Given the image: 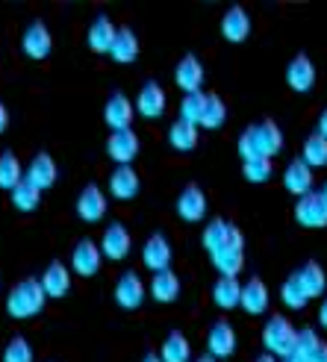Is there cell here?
Masks as SVG:
<instances>
[{
	"instance_id": "cell-42",
	"label": "cell",
	"mask_w": 327,
	"mask_h": 362,
	"mask_svg": "<svg viewBox=\"0 0 327 362\" xmlns=\"http://www.w3.org/2000/svg\"><path fill=\"white\" fill-rule=\"evenodd\" d=\"M239 156H242L245 162L263 159V153H260V144H257V130H253V127H248V130L239 136Z\"/></svg>"
},
{
	"instance_id": "cell-1",
	"label": "cell",
	"mask_w": 327,
	"mask_h": 362,
	"mask_svg": "<svg viewBox=\"0 0 327 362\" xmlns=\"http://www.w3.org/2000/svg\"><path fill=\"white\" fill-rule=\"evenodd\" d=\"M45 298L47 295H45L42 283L35 280V277H27V280H21L18 286H12V292L6 298V313L12 318H33V315L42 313Z\"/></svg>"
},
{
	"instance_id": "cell-8",
	"label": "cell",
	"mask_w": 327,
	"mask_h": 362,
	"mask_svg": "<svg viewBox=\"0 0 327 362\" xmlns=\"http://www.w3.org/2000/svg\"><path fill=\"white\" fill-rule=\"evenodd\" d=\"M21 50L27 53L30 59H47L50 50H53V35L42 21H33L24 30V39H21Z\"/></svg>"
},
{
	"instance_id": "cell-25",
	"label": "cell",
	"mask_w": 327,
	"mask_h": 362,
	"mask_svg": "<svg viewBox=\"0 0 327 362\" xmlns=\"http://www.w3.org/2000/svg\"><path fill=\"white\" fill-rule=\"evenodd\" d=\"M115 24L109 21L106 15H98L95 21H92V27H88V47H92L95 53H109V47H113V42H115Z\"/></svg>"
},
{
	"instance_id": "cell-39",
	"label": "cell",
	"mask_w": 327,
	"mask_h": 362,
	"mask_svg": "<svg viewBox=\"0 0 327 362\" xmlns=\"http://www.w3.org/2000/svg\"><path fill=\"white\" fill-rule=\"evenodd\" d=\"M319 348H321V339H319L313 330H298V341H295L292 356H295L298 362H310Z\"/></svg>"
},
{
	"instance_id": "cell-40",
	"label": "cell",
	"mask_w": 327,
	"mask_h": 362,
	"mask_svg": "<svg viewBox=\"0 0 327 362\" xmlns=\"http://www.w3.org/2000/svg\"><path fill=\"white\" fill-rule=\"evenodd\" d=\"M33 359H35L33 356V345L24 336H15L6 345V351H4V362H33Z\"/></svg>"
},
{
	"instance_id": "cell-22",
	"label": "cell",
	"mask_w": 327,
	"mask_h": 362,
	"mask_svg": "<svg viewBox=\"0 0 327 362\" xmlns=\"http://www.w3.org/2000/svg\"><path fill=\"white\" fill-rule=\"evenodd\" d=\"M239 306L248 315H263L268 310V286L260 277H251L242 286V303Z\"/></svg>"
},
{
	"instance_id": "cell-19",
	"label": "cell",
	"mask_w": 327,
	"mask_h": 362,
	"mask_svg": "<svg viewBox=\"0 0 327 362\" xmlns=\"http://www.w3.org/2000/svg\"><path fill=\"white\" fill-rule=\"evenodd\" d=\"M139 174L130 165H118L113 174H109V194L115 201H130V197L139 194Z\"/></svg>"
},
{
	"instance_id": "cell-30",
	"label": "cell",
	"mask_w": 327,
	"mask_h": 362,
	"mask_svg": "<svg viewBox=\"0 0 327 362\" xmlns=\"http://www.w3.org/2000/svg\"><path fill=\"white\" fill-rule=\"evenodd\" d=\"M162 362H192V345L183 333H168V339L162 341V354H159Z\"/></svg>"
},
{
	"instance_id": "cell-20",
	"label": "cell",
	"mask_w": 327,
	"mask_h": 362,
	"mask_svg": "<svg viewBox=\"0 0 327 362\" xmlns=\"http://www.w3.org/2000/svg\"><path fill=\"white\" fill-rule=\"evenodd\" d=\"M77 215L83 221H92L98 224L103 215H106V194L98 186H86L77 197Z\"/></svg>"
},
{
	"instance_id": "cell-29",
	"label": "cell",
	"mask_w": 327,
	"mask_h": 362,
	"mask_svg": "<svg viewBox=\"0 0 327 362\" xmlns=\"http://www.w3.org/2000/svg\"><path fill=\"white\" fill-rule=\"evenodd\" d=\"M295 277H298V283L304 286V292L310 295V298H321V295H324L327 277H324V271H321L319 262H306L304 268L295 271Z\"/></svg>"
},
{
	"instance_id": "cell-4",
	"label": "cell",
	"mask_w": 327,
	"mask_h": 362,
	"mask_svg": "<svg viewBox=\"0 0 327 362\" xmlns=\"http://www.w3.org/2000/svg\"><path fill=\"white\" fill-rule=\"evenodd\" d=\"M295 221L304 224V227H327V204H324V197L321 192H310V194H304L298 197V204H295Z\"/></svg>"
},
{
	"instance_id": "cell-10",
	"label": "cell",
	"mask_w": 327,
	"mask_h": 362,
	"mask_svg": "<svg viewBox=\"0 0 327 362\" xmlns=\"http://www.w3.org/2000/svg\"><path fill=\"white\" fill-rule=\"evenodd\" d=\"M101 259H103L101 245H95L92 239H83V242H77L74 253H71V268H74L80 277H95L101 271Z\"/></svg>"
},
{
	"instance_id": "cell-49",
	"label": "cell",
	"mask_w": 327,
	"mask_h": 362,
	"mask_svg": "<svg viewBox=\"0 0 327 362\" xmlns=\"http://www.w3.org/2000/svg\"><path fill=\"white\" fill-rule=\"evenodd\" d=\"M142 362H162V359H159V356H156V354H148V356H144V359H142Z\"/></svg>"
},
{
	"instance_id": "cell-12",
	"label": "cell",
	"mask_w": 327,
	"mask_h": 362,
	"mask_svg": "<svg viewBox=\"0 0 327 362\" xmlns=\"http://www.w3.org/2000/svg\"><path fill=\"white\" fill-rule=\"evenodd\" d=\"M24 180L33 183L39 192L50 189L53 183H57V162H53V156L50 153H35L33 162L27 165V171H24Z\"/></svg>"
},
{
	"instance_id": "cell-13",
	"label": "cell",
	"mask_w": 327,
	"mask_h": 362,
	"mask_svg": "<svg viewBox=\"0 0 327 362\" xmlns=\"http://www.w3.org/2000/svg\"><path fill=\"white\" fill-rule=\"evenodd\" d=\"M283 186H286V192H292L295 197L310 194L313 192V168L306 165L301 156L292 159L286 165V171H283Z\"/></svg>"
},
{
	"instance_id": "cell-17",
	"label": "cell",
	"mask_w": 327,
	"mask_h": 362,
	"mask_svg": "<svg viewBox=\"0 0 327 362\" xmlns=\"http://www.w3.org/2000/svg\"><path fill=\"white\" fill-rule=\"evenodd\" d=\"M286 83L295 88V92H310L316 86V65L306 53H298V57L289 62L286 68Z\"/></svg>"
},
{
	"instance_id": "cell-16",
	"label": "cell",
	"mask_w": 327,
	"mask_h": 362,
	"mask_svg": "<svg viewBox=\"0 0 327 362\" xmlns=\"http://www.w3.org/2000/svg\"><path fill=\"white\" fill-rule=\"evenodd\" d=\"M133 112H136V103L127 100V95L115 92L113 98H109V103H106L103 118H106V124H109V127H113V133H118V130H130V124H133Z\"/></svg>"
},
{
	"instance_id": "cell-11",
	"label": "cell",
	"mask_w": 327,
	"mask_h": 362,
	"mask_svg": "<svg viewBox=\"0 0 327 362\" xmlns=\"http://www.w3.org/2000/svg\"><path fill=\"white\" fill-rule=\"evenodd\" d=\"M166 106H168V100H166V88H162L159 83L148 80V83L139 88L136 112H139L142 118H159L162 112H166Z\"/></svg>"
},
{
	"instance_id": "cell-46",
	"label": "cell",
	"mask_w": 327,
	"mask_h": 362,
	"mask_svg": "<svg viewBox=\"0 0 327 362\" xmlns=\"http://www.w3.org/2000/svg\"><path fill=\"white\" fill-rule=\"evenodd\" d=\"M310 362H327V345H324V341H321V348L316 351V356Z\"/></svg>"
},
{
	"instance_id": "cell-15",
	"label": "cell",
	"mask_w": 327,
	"mask_h": 362,
	"mask_svg": "<svg viewBox=\"0 0 327 362\" xmlns=\"http://www.w3.org/2000/svg\"><path fill=\"white\" fill-rule=\"evenodd\" d=\"M174 83L183 88V95L201 92L204 86V65L197 62V57H183L174 68Z\"/></svg>"
},
{
	"instance_id": "cell-18",
	"label": "cell",
	"mask_w": 327,
	"mask_h": 362,
	"mask_svg": "<svg viewBox=\"0 0 327 362\" xmlns=\"http://www.w3.org/2000/svg\"><path fill=\"white\" fill-rule=\"evenodd\" d=\"M106 153L113 156L118 165H130L133 156L139 153V136H136L133 130H118V133H113V136H109V141H106Z\"/></svg>"
},
{
	"instance_id": "cell-44",
	"label": "cell",
	"mask_w": 327,
	"mask_h": 362,
	"mask_svg": "<svg viewBox=\"0 0 327 362\" xmlns=\"http://www.w3.org/2000/svg\"><path fill=\"white\" fill-rule=\"evenodd\" d=\"M319 324L327 330V295H324V300H321V306H319Z\"/></svg>"
},
{
	"instance_id": "cell-7",
	"label": "cell",
	"mask_w": 327,
	"mask_h": 362,
	"mask_svg": "<svg viewBox=\"0 0 327 362\" xmlns=\"http://www.w3.org/2000/svg\"><path fill=\"white\" fill-rule=\"evenodd\" d=\"M171 257H174V250H171V242L162 236V233H154V236L144 242L142 247V262L148 265L154 274H159V271H168L171 265Z\"/></svg>"
},
{
	"instance_id": "cell-38",
	"label": "cell",
	"mask_w": 327,
	"mask_h": 362,
	"mask_svg": "<svg viewBox=\"0 0 327 362\" xmlns=\"http://www.w3.org/2000/svg\"><path fill=\"white\" fill-rule=\"evenodd\" d=\"M204 106H207V95L204 92L186 95L183 100H180V118L197 127V124H201V115H204Z\"/></svg>"
},
{
	"instance_id": "cell-33",
	"label": "cell",
	"mask_w": 327,
	"mask_h": 362,
	"mask_svg": "<svg viewBox=\"0 0 327 362\" xmlns=\"http://www.w3.org/2000/svg\"><path fill=\"white\" fill-rule=\"evenodd\" d=\"M9 197H12V206H15L18 212H33L35 206H39V201H42V192L24 180V183H18V186L9 192Z\"/></svg>"
},
{
	"instance_id": "cell-36",
	"label": "cell",
	"mask_w": 327,
	"mask_h": 362,
	"mask_svg": "<svg viewBox=\"0 0 327 362\" xmlns=\"http://www.w3.org/2000/svg\"><path fill=\"white\" fill-rule=\"evenodd\" d=\"M280 300L289 306V310H304V306L310 303V295L304 292V286H301L298 277L292 274V277L283 283V288H280Z\"/></svg>"
},
{
	"instance_id": "cell-23",
	"label": "cell",
	"mask_w": 327,
	"mask_h": 362,
	"mask_svg": "<svg viewBox=\"0 0 327 362\" xmlns=\"http://www.w3.org/2000/svg\"><path fill=\"white\" fill-rule=\"evenodd\" d=\"M248 33H251V18L242 6H233L224 12L222 18V35L227 42H245L248 39Z\"/></svg>"
},
{
	"instance_id": "cell-41",
	"label": "cell",
	"mask_w": 327,
	"mask_h": 362,
	"mask_svg": "<svg viewBox=\"0 0 327 362\" xmlns=\"http://www.w3.org/2000/svg\"><path fill=\"white\" fill-rule=\"evenodd\" d=\"M242 174H245L248 183H265V180L271 177V159H253V162H245Z\"/></svg>"
},
{
	"instance_id": "cell-9",
	"label": "cell",
	"mask_w": 327,
	"mask_h": 362,
	"mask_svg": "<svg viewBox=\"0 0 327 362\" xmlns=\"http://www.w3.org/2000/svg\"><path fill=\"white\" fill-rule=\"evenodd\" d=\"M144 300V283L136 271H124L115 283V303L121 310H139Z\"/></svg>"
},
{
	"instance_id": "cell-26",
	"label": "cell",
	"mask_w": 327,
	"mask_h": 362,
	"mask_svg": "<svg viewBox=\"0 0 327 362\" xmlns=\"http://www.w3.org/2000/svg\"><path fill=\"white\" fill-rule=\"evenodd\" d=\"M109 57H113L115 62H121V65L133 62L139 57V39H136V33L130 27H121L115 33V42H113V47H109Z\"/></svg>"
},
{
	"instance_id": "cell-27",
	"label": "cell",
	"mask_w": 327,
	"mask_h": 362,
	"mask_svg": "<svg viewBox=\"0 0 327 362\" xmlns=\"http://www.w3.org/2000/svg\"><path fill=\"white\" fill-rule=\"evenodd\" d=\"M151 295H154V300H159V303L177 300V298H180V277L174 274L171 268H168V271H159V274H154V280H151Z\"/></svg>"
},
{
	"instance_id": "cell-28",
	"label": "cell",
	"mask_w": 327,
	"mask_h": 362,
	"mask_svg": "<svg viewBox=\"0 0 327 362\" xmlns=\"http://www.w3.org/2000/svg\"><path fill=\"white\" fill-rule=\"evenodd\" d=\"M212 300L222 310H233V306L242 303V283L236 277H222L212 286Z\"/></svg>"
},
{
	"instance_id": "cell-24",
	"label": "cell",
	"mask_w": 327,
	"mask_h": 362,
	"mask_svg": "<svg viewBox=\"0 0 327 362\" xmlns=\"http://www.w3.org/2000/svg\"><path fill=\"white\" fill-rule=\"evenodd\" d=\"M253 130H257V144H260L263 159H271L283 151V133L275 121H260V124H253Z\"/></svg>"
},
{
	"instance_id": "cell-34",
	"label": "cell",
	"mask_w": 327,
	"mask_h": 362,
	"mask_svg": "<svg viewBox=\"0 0 327 362\" xmlns=\"http://www.w3.org/2000/svg\"><path fill=\"white\" fill-rule=\"evenodd\" d=\"M301 159H304L310 168H324V165H327V139H321L319 133L310 136V139L304 141V153H301Z\"/></svg>"
},
{
	"instance_id": "cell-5",
	"label": "cell",
	"mask_w": 327,
	"mask_h": 362,
	"mask_svg": "<svg viewBox=\"0 0 327 362\" xmlns=\"http://www.w3.org/2000/svg\"><path fill=\"white\" fill-rule=\"evenodd\" d=\"M236 330H233V324L230 321H215L212 327H210V333H207V354L210 356H215V359H227V356H233V351H236Z\"/></svg>"
},
{
	"instance_id": "cell-37",
	"label": "cell",
	"mask_w": 327,
	"mask_h": 362,
	"mask_svg": "<svg viewBox=\"0 0 327 362\" xmlns=\"http://www.w3.org/2000/svg\"><path fill=\"white\" fill-rule=\"evenodd\" d=\"M227 233H230V224H227V221L212 218V221L204 227V247H207L210 253L222 250V247L227 245Z\"/></svg>"
},
{
	"instance_id": "cell-21",
	"label": "cell",
	"mask_w": 327,
	"mask_h": 362,
	"mask_svg": "<svg viewBox=\"0 0 327 362\" xmlns=\"http://www.w3.org/2000/svg\"><path fill=\"white\" fill-rule=\"evenodd\" d=\"M42 288L47 298H65L68 288H71V274H68V265L65 262H50L45 268V274L39 277Z\"/></svg>"
},
{
	"instance_id": "cell-6",
	"label": "cell",
	"mask_w": 327,
	"mask_h": 362,
	"mask_svg": "<svg viewBox=\"0 0 327 362\" xmlns=\"http://www.w3.org/2000/svg\"><path fill=\"white\" fill-rule=\"evenodd\" d=\"M130 247H133V239H130V230H127L121 221H115V224H109L106 230H103V239H101V253L106 259H124L127 253H130Z\"/></svg>"
},
{
	"instance_id": "cell-35",
	"label": "cell",
	"mask_w": 327,
	"mask_h": 362,
	"mask_svg": "<svg viewBox=\"0 0 327 362\" xmlns=\"http://www.w3.org/2000/svg\"><path fill=\"white\" fill-rule=\"evenodd\" d=\"M227 118V106L218 95H207V106H204V115H201V127L207 130H218Z\"/></svg>"
},
{
	"instance_id": "cell-51",
	"label": "cell",
	"mask_w": 327,
	"mask_h": 362,
	"mask_svg": "<svg viewBox=\"0 0 327 362\" xmlns=\"http://www.w3.org/2000/svg\"><path fill=\"white\" fill-rule=\"evenodd\" d=\"M280 362H298V359H295V356H289V359H280Z\"/></svg>"
},
{
	"instance_id": "cell-43",
	"label": "cell",
	"mask_w": 327,
	"mask_h": 362,
	"mask_svg": "<svg viewBox=\"0 0 327 362\" xmlns=\"http://www.w3.org/2000/svg\"><path fill=\"white\" fill-rule=\"evenodd\" d=\"M6 127H9V110H6V103L0 100V133H4Z\"/></svg>"
},
{
	"instance_id": "cell-45",
	"label": "cell",
	"mask_w": 327,
	"mask_h": 362,
	"mask_svg": "<svg viewBox=\"0 0 327 362\" xmlns=\"http://www.w3.org/2000/svg\"><path fill=\"white\" fill-rule=\"evenodd\" d=\"M319 136H321V139H327V110L319 115Z\"/></svg>"
},
{
	"instance_id": "cell-3",
	"label": "cell",
	"mask_w": 327,
	"mask_h": 362,
	"mask_svg": "<svg viewBox=\"0 0 327 362\" xmlns=\"http://www.w3.org/2000/svg\"><path fill=\"white\" fill-rule=\"evenodd\" d=\"M212 265L222 277H236L242 271V265H245V239H242V230L236 224H230L227 245L212 253Z\"/></svg>"
},
{
	"instance_id": "cell-50",
	"label": "cell",
	"mask_w": 327,
	"mask_h": 362,
	"mask_svg": "<svg viewBox=\"0 0 327 362\" xmlns=\"http://www.w3.org/2000/svg\"><path fill=\"white\" fill-rule=\"evenodd\" d=\"M321 197H324V204H327V183L321 186Z\"/></svg>"
},
{
	"instance_id": "cell-48",
	"label": "cell",
	"mask_w": 327,
	"mask_h": 362,
	"mask_svg": "<svg viewBox=\"0 0 327 362\" xmlns=\"http://www.w3.org/2000/svg\"><path fill=\"white\" fill-rule=\"evenodd\" d=\"M195 362H218V359H215V356H210V354H207V356H197V359H195Z\"/></svg>"
},
{
	"instance_id": "cell-32",
	"label": "cell",
	"mask_w": 327,
	"mask_h": 362,
	"mask_svg": "<svg viewBox=\"0 0 327 362\" xmlns=\"http://www.w3.org/2000/svg\"><path fill=\"white\" fill-rule=\"evenodd\" d=\"M168 141L174 144L177 151H195V144H197V127L189 124V121H174L171 124V130H168Z\"/></svg>"
},
{
	"instance_id": "cell-14",
	"label": "cell",
	"mask_w": 327,
	"mask_h": 362,
	"mask_svg": "<svg viewBox=\"0 0 327 362\" xmlns=\"http://www.w3.org/2000/svg\"><path fill=\"white\" fill-rule=\"evenodd\" d=\"M177 215H180L183 221H189V224L201 221L204 215H207V194L197 189L195 183L180 192V197H177Z\"/></svg>"
},
{
	"instance_id": "cell-2",
	"label": "cell",
	"mask_w": 327,
	"mask_h": 362,
	"mask_svg": "<svg viewBox=\"0 0 327 362\" xmlns=\"http://www.w3.org/2000/svg\"><path fill=\"white\" fill-rule=\"evenodd\" d=\"M295 341H298V330L289 324L286 315H271L265 321V330H263V345L268 348L271 356H283L289 359L295 351Z\"/></svg>"
},
{
	"instance_id": "cell-47",
	"label": "cell",
	"mask_w": 327,
	"mask_h": 362,
	"mask_svg": "<svg viewBox=\"0 0 327 362\" xmlns=\"http://www.w3.org/2000/svg\"><path fill=\"white\" fill-rule=\"evenodd\" d=\"M257 362H277V356H271V354H263V356H257Z\"/></svg>"
},
{
	"instance_id": "cell-31",
	"label": "cell",
	"mask_w": 327,
	"mask_h": 362,
	"mask_svg": "<svg viewBox=\"0 0 327 362\" xmlns=\"http://www.w3.org/2000/svg\"><path fill=\"white\" fill-rule=\"evenodd\" d=\"M18 183H24V171H21V162L12 151L0 153V189L12 192Z\"/></svg>"
}]
</instances>
